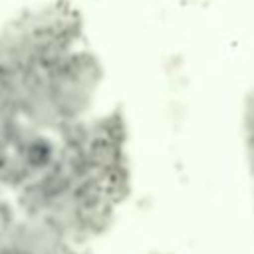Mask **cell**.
Segmentation results:
<instances>
[{
	"label": "cell",
	"mask_w": 254,
	"mask_h": 254,
	"mask_svg": "<svg viewBox=\"0 0 254 254\" xmlns=\"http://www.w3.org/2000/svg\"><path fill=\"white\" fill-rule=\"evenodd\" d=\"M83 30L81 10L67 0L26 8L0 28V67L48 69L77 48Z\"/></svg>",
	"instance_id": "6da1fadb"
},
{
	"label": "cell",
	"mask_w": 254,
	"mask_h": 254,
	"mask_svg": "<svg viewBox=\"0 0 254 254\" xmlns=\"http://www.w3.org/2000/svg\"><path fill=\"white\" fill-rule=\"evenodd\" d=\"M77 206H79V222L87 236H99L111 226L113 210H115V202L111 198H99Z\"/></svg>",
	"instance_id": "3957f363"
},
{
	"label": "cell",
	"mask_w": 254,
	"mask_h": 254,
	"mask_svg": "<svg viewBox=\"0 0 254 254\" xmlns=\"http://www.w3.org/2000/svg\"><path fill=\"white\" fill-rule=\"evenodd\" d=\"M48 91L64 119L83 117L103 79L99 58L85 48H73L56 65L46 69Z\"/></svg>",
	"instance_id": "7a4b0ae2"
},
{
	"label": "cell",
	"mask_w": 254,
	"mask_h": 254,
	"mask_svg": "<svg viewBox=\"0 0 254 254\" xmlns=\"http://www.w3.org/2000/svg\"><path fill=\"white\" fill-rule=\"evenodd\" d=\"M22 153L28 161V165L32 167V171L36 175H40L42 171H46L54 161H56V155H58V149H60V141L56 143L52 137H48L42 131H38L34 137H30L22 147Z\"/></svg>",
	"instance_id": "277c9868"
},
{
	"label": "cell",
	"mask_w": 254,
	"mask_h": 254,
	"mask_svg": "<svg viewBox=\"0 0 254 254\" xmlns=\"http://www.w3.org/2000/svg\"><path fill=\"white\" fill-rule=\"evenodd\" d=\"M18 206L26 216H44L50 202H52V194L48 192V189L44 187V183L34 177L32 181H28L24 187L18 189Z\"/></svg>",
	"instance_id": "5b68a950"
},
{
	"label": "cell",
	"mask_w": 254,
	"mask_h": 254,
	"mask_svg": "<svg viewBox=\"0 0 254 254\" xmlns=\"http://www.w3.org/2000/svg\"><path fill=\"white\" fill-rule=\"evenodd\" d=\"M91 135L95 137H105L117 143H125L127 137V127H125V119L119 111H111L107 115H101L97 119L91 121Z\"/></svg>",
	"instance_id": "8992f818"
}]
</instances>
